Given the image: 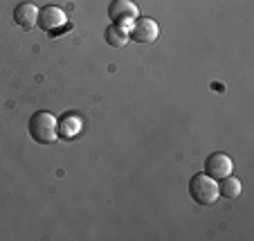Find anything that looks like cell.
<instances>
[{"mask_svg":"<svg viewBox=\"0 0 254 241\" xmlns=\"http://www.w3.org/2000/svg\"><path fill=\"white\" fill-rule=\"evenodd\" d=\"M29 135L34 142L39 145H54L59 140V122L52 113L48 111H39L29 117Z\"/></svg>","mask_w":254,"mask_h":241,"instance_id":"obj_1","label":"cell"},{"mask_svg":"<svg viewBox=\"0 0 254 241\" xmlns=\"http://www.w3.org/2000/svg\"><path fill=\"white\" fill-rule=\"evenodd\" d=\"M189 196L200 205H214L221 196L216 178H211L209 174H196L189 180Z\"/></svg>","mask_w":254,"mask_h":241,"instance_id":"obj_2","label":"cell"},{"mask_svg":"<svg viewBox=\"0 0 254 241\" xmlns=\"http://www.w3.org/2000/svg\"><path fill=\"white\" fill-rule=\"evenodd\" d=\"M39 27L43 29L45 34L57 36L59 32H63V29L67 27L65 11L57 5H48V7H43V9H39Z\"/></svg>","mask_w":254,"mask_h":241,"instance_id":"obj_3","label":"cell"},{"mask_svg":"<svg viewBox=\"0 0 254 241\" xmlns=\"http://www.w3.org/2000/svg\"><path fill=\"white\" fill-rule=\"evenodd\" d=\"M108 16H111L113 25L130 27L139 18V9L133 0H113L111 7H108Z\"/></svg>","mask_w":254,"mask_h":241,"instance_id":"obj_4","label":"cell"},{"mask_svg":"<svg viewBox=\"0 0 254 241\" xmlns=\"http://www.w3.org/2000/svg\"><path fill=\"white\" fill-rule=\"evenodd\" d=\"M128 34L135 43H153L160 36V27L153 18H137L128 27Z\"/></svg>","mask_w":254,"mask_h":241,"instance_id":"obj_5","label":"cell"},{"mask_svg":"<svg viewBox=\"0 0 254 241\" xmlns=\"http://www.w3.org/2000/svg\"><path fill=\"white\" fill-rule=\"evenodd\" d=\"M205 169L207 174L216 180H223L227 176H232V169H234V162L227 154H211L205 162Z\"/></svg>","mask_w":254,"mask_h":241,"instance_id":"obj_6","label":"cell"},{"mask_svg":"<svg viewBox=\"0 0 254 241\" xmlns=\"http://www.w3.org/2000/svg\"><path fill=\"white\" fill-rule=\"evenodd\" d=\"M81 131H83V122L74 113H67V115H63L59 120V138H63V140H74Z\"/></svg>","mask_w":254,"mask_h":241,"instance_id":"obj_7","label":"cell"},{"mask_svg":"<svg viewBox=\"0 0 254 241\" xmlns=\"http://www.w3.org/2000/svg\"><path fill=\"white\" fill-rule=\"evenodd\" d=\"M14 20L23 29H32L39 23V7L32 5V2H23V5H18L14 9Z\"/></svg>","mask_w":254,"mask_h":241,"instance_id":"obj_8","label":"cell"},{"mask_svg":"<svg viewBox=\"0 0 254 241\" xmlns=\"http://www.w3.org/2000/svg\"><path fill=\"white\" fill-rule=\"evenodd\" d=\"M104 39H106V43H108V45H113V48H124V45L130 41L128 27H120V25H111V27L106 29Z\"/></svg>","mask_w":254,"mask_h":241,"instance_id":"obj_9","label":"cell"},{"mask_svg":"<svg viewBox=\"0 0 254 241\" xmlns=\"http://www.w3.org/2000/svg\"><path fill=\"white\" fill-rule=\"evenodd\" d=\"M218 192H221V196H225V198H239L241 180L234 178V176H227V178H223V183L218 185Z\"/></svg>","mask_w":254,"mask_h":241,"instance_id":"obj_10","label":"cell"}]
</instances>
